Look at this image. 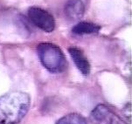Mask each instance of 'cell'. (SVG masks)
<instances>
[{"label":"cell","instance_id":"1","mask_svg":"<svg viewBox=\"0 0 132 124\" xmlns=\"http://www.w3.org/2000/svg\"><path fill=\"white\" fill-rule=\"evenodd\" d=\"M31 97L21 91H13L0 97V124H19L27 114Z\"/></svg>","mask_w":132,"mask_h":124},{"label":"cell","instance_id":"2","mask_svg":"<svg viewBox=\"0 0 132 124\" xmlns=\"http://www.w3.org/2000/svg\"><path fill=\"white\" fill-rule=\"evenodd\" d=\"M39 61L52 73H63L68 68V62L61 49L50 42H42L37 46Z\"/></svg>","mask_w":132,"mask_h":124},{"label":"cell","instance_id":"3","mask_svg":"<svg viewBox=\"0 0 132 124\" xmlns=\"http://www.w3.org/2000/svg\"><path fill=\"white\" fill-rule=\"evenodd\" d=\"M28 18L35 26L46 32H52L55 29L54 18L50 12L40 7H31L28 10Z\"/></svg>","mask_w":132,"mask_h":124},{"label":"cell","instance_id":"4","mask_svg":"<svg viewBox=\"0 0 132 124\" xmlns=\"http://www.w3.org/2000/svg\"><path fill=\"white\" fill-rule=\"evenodd\" d=\"M90 120L94 124H128L105 104L96 106L91 112Z\"/></svg>","mask_w":132,"mask_h":124},{"label":"cell","instance_id":"5","mask_svg":"<svg viewBox=\"0 0 132 124\" xmlns=\"http://www.w3.org/2000/svg\"><path fill=\"white\" fill-rule=\"evenodd\" d=\"M68 53L80 73L84 76H88L90 74L91 67L83 52L78 47H69Z\"/></svg>","mask_w":132,"mask_h":124},{"label":"cell","instance_id":"6","mask_svg":"<svg viewBox=\"0 0 132 124\" xmlns=\"http://www.w3.org/2000/svg\"><path fill=\"white\" fill-rule=\"evenodd\" d=\"M64 11L68 19L75 21L83 17L85 6L81 0H68L65 4Z\"/></svg>","mask_w":132,"mask_h":124},{"label":"cell","instance_id":"7","mask_svg":"<svg viewBox=\"0 0 132 124\" xmlns=\"http://www.w3.org/2000/svg\"><path fill=\"white\" fill-rule=\"evenodd\" d=\"M101 30L98 24L91 22H79L72 28V32L75 35L95 34Z\"/></svg>","mask_w":132,"mask_h":124},{"label":"cell","instance_id":"8","mask_svg":"<svg viewBox=\"0 0 132 124\" xmlns=\"http://www.w3.org/2000/svg\"><path fill=\"white\" fill-rule=\"evenodd\" d=\"M55 124H88L84 116L77 113H70L60 118Z\"/></svg>","mask_w":132,"mask_h":124}]
</instances>
